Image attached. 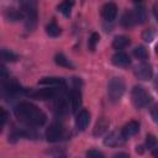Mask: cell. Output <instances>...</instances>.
<instances>
[{
    "label": "cell",
    "instance_id": "obj_1",
    "mask_svg": "<svg viewBox=\"0 0 158 158\" xmlns=\"http://www.w3.org/2000/svg\"><path fill=\"white\" fill-rule=\"evenodd\" d=\"M15 116L28 126H42L47 121L46 114L36 105L23 101L15 107Z\"/></svg>",
    "mask_w": 158,
    "mask_h": 158
},
{
    "label": "cell",
    "instance_id": "obj_2",
    "mask_svg": "<svg viewBox=\"0 0 158 158\" xmlns=\"http://www.w3.org/2000/svg\"><path fill=\"white\" fill-rule=\"evenodd\" d=\"M21 9L22 14L25 15L26 22V30L27 31H33L37 25V4L35 1H22L21 2Z\"/></svg>",
    "mask_w": 158,
    "mask_h": 158
},
{
    "label": "cell",
    "instance_id": "obj_3",
    "mask_svg": "<svg viewBox=\"0 0 158 158\" xmlns=\"http://www.w3.org/2000/svg\"><path fill=\"white\" fill-rule=\"evenodd\" d=\"M125 81L122 80V78L118 77H114L110 79V81L107 83V96L109 100L111 102H117L120 101V99L122 98L123 93H125Z\"/></svg>",
    "mask_w": 158,
    "mask_h": 158
},
{
    "label": "cell",
    "instance_id": "obj_4",
    "mask_svg": "<svg viewBox=\"0 0 158 158\" xmlns=\"http://www.w3.org/2000/svg\"><path fill=\"white\" fill-rule=\"evenodd\" d=\"M131 98H132V102L136 107L142 109L148 106V104L151 102V95L141 85H136L133 86L132 91H131Z\"/></svg>",
    "mask_w": 158,
    "mask_h": 158
},
{
    "label": "cell",
    "instance_id": "obj_5",
    "mask_svg": "<svg viewBox=\"0 0 158 158\" xmlns=\"http://www.w3.org/2000/svg\"><path fill=\"white\" fill-rule=\"evenodd\" d=\"M63 88H56V86H49V88H44V89H37L33 90L31 93H28V95L33 99L37 100H49V99H56L60 90Z\"/></svg>",
    "mask_w": 158,
    "mask_h": 158
},
{
    "label": "cell",
    "instance_id": "obj_6",
    "mask_svg": "<svg viewBox=\"0 0 158 158\" xmlns=\"http://www.w3.org/2000/svg\"><path fill=\"white\" fill-rule=\"evenodd\" d=\"M64 137H65V128L60 123H53L46 131V139L48 142H58Z\"/></svg>",
    "mask_w": 158,
    "mask_h": 158
},
{
    "label": "cell",
    "instance_id": "obj_7",
    "mask_svg": "<svg viewBox=\"0 0 158 158\" xmlns=\"http://www.w3.org/2000/svg\"><path fill=\"white\" fill-rule=\"evenodd\" d=\"M125 141L126 138L122 136L121 131H114L104 139V144L107 147H118V146H122Z\"/></svg>",
    "mask_w": 158,
    "mask_h": 158
},
{
    "label": "cell",
    "instance_id": "obj_8",
    "mask_svg": "<svg viewBox=\"0 0 158 158\" xmlns=\"http://www.w3.org/2000/svg\"><path fill=\"white\" fill-rule=\"evenodd\" d=\"M135 74L141 80H149L153 75V69L148 63H141L135 68Z\"/></svg>",
    "mask_w": 158,
    "mask_h": 158
},
{
    "label": "cell",
    "instance_id": "obj_9",
    "mask_svg": "<svg viewBox=\"0 0 158 158\" xmlns=\"http://www.w3.org/2000/svg\"><path fill=\"white\" fill-rule=\"evenodd\" d=\"M89 122H90V114H89V111L85 110V109L80 110L77 114V117H75V126H77V128L79 131H84L88 127Z\"/></svg>",
    "mask_w": 158,
    "mask_h": 158
},
{
    "label": "cell",
    "instance_id": "obj_10",
    "mask_svg": "<svg viewBox=\"0 0 158 158\" xmlns=\"http://www.w3.org/2000/svg\"><path fill=\"white\" fill-rule=\"evenodd\" d=\"M101 15H102L105 21L112 22L115 20L116 15H117V6H116V4H114V2L105 4L102 6V9H101Z\"/></svg>",
    "mask_w": 158,
    "mask_h": 158
},
{
    "label": "cell",
    "instance_id": "obj_11",
    "mask_svg": "<svg viewBox=\"0 0 158 158\" xmlns=\"http://www.w3.org/2000/svg\"><path fill=\"white\" fill-rule=\"evenodd\" d=\"M69 98H70V110H72V112L73 114L79 112V109L81 106V94H80L79 88L74 86Z\"/></svg>",
    "mask_w": 158,
    "mask_h": 158
},
{
    "label": "cell",
    "instance_id": "obj_12",
    "mask_svg": "<svg viewBox=\"0 0 158 158\" xmlns=\"http://www.w3.org/2000/svg\"><path fill=\"white\" fill-rule=\"evenodd\" d=\"M138 130H139V123H138L137 121H133V120H132V121H128V122L123 126L121 133H122V136L127 139V138L135 136V135L138 132Z\"/></svg>",
    "mask_w": 158,
    "mask_h": 158
},
{
    "label": "cell",
    "instance_id": "obj_13",
    "mask_svg": "<svg viewBox=\"0 0 158 158\" xmlns=\"http://www.w3.org/2000/svg\"><path fill=\"white\" fill-rule=\"evenodd\" d=\"M111 62H112V64H115L117 67H126V65H128L131 63V59H130V57H128L127 53H125V52H117V53H115L112 56Z\"/></svg>",
    "mask_w": 158,
    "mask_h": 158
},
{
    "label": "cell",
    "instance_id": "obj_14",
    "mask_svg": "<svg viewBox=\"0 0 158 158\" xmlns=\"http://www.w3.org/2000/svg\"><path fill=\"white\" fill-rule=\"evenodd\" d=\"M38 84L42 85H49V86H56V88H64L65 86V81L63 78H57V77H46L42 78Z\"/></svg>",
    "mask_w": 158,
    "mask_h": 158
},
{
    "label": "cell",
    "instance_id": "obj_15",
    "mask_svg": "<svg viewBox=\"0 0 158 158\" xmlns=\"http://www.w3.org/2000/svg\"><path fill=\"white\" fill-rule=\"evenodd\" d=\"M132 12H133L136 23H144L146 22V20H147V12H146V9H144L143 5H137Z\"/></svg>",
    "mask_w": 158,
    "mask_h": 158
},
{
    "label": "cell",
    "instance_id": "obj_16",
    "mask_svg": "<svg viewBox=\"0 0 158 158\" xmlns=\"http://www.w3.org/2000/svg\"><path fill=\"white\" fill-rule=\"evenodd\" d=\"M130 44V38L127 36H123V35H120V36H116L112 41V47L115 49H123L126 48L127 46Z\"/></svg>",
    "mask_w": 158,
    "mask_h": 158
},
{
    "label": "cell",
    "instance_id": "obj_17",
    "mask_svg": "<svg viewBox=\"0 0 158 158\" xmlns=\"http://www.w3.org/2000/svg\"><path fill=\"white\" fill-rule=\"evenodd\" d=\"M107 128H109V121L106 118H100L94 127V136H96V137L101 136L104 132H106Z\"/></svg>",
    "mask_w": 158,
    "mask_h": 158
},
{
    "label": "cell",
    "instance_id": "obj_18",
    "mask_svg": "<svg viewBox=\"0 0 158 158\" xmlns=\"http://www.w3.org/2000/svg\"><path fill=\"white\" fill-rule=\"evenodd\" d=\"M121 25L126 28H130V27H133L136 25V21H135V16H133V12L132 11H126L121 19Z\"/></svg>",
    "mask_w": 158,
    "mask_h": 158
},
{
    "label": "cell",
    "instance_id": "obj_19",
    "mask_svg": "<svg viewBox=\"0 0 158 158\" xmlns=\"http://www.w3.org/2000/svg\"><path fill=\"white\" fill-rule=\"evenodd\" d=\"M46 32H47V35L51 36V37H58V36L60 35L62 30H60V27L56 23V21H51V22L46 26Z\"/></svg>",
    "mask_w": 158,
    "mask_h": 158
},
{
    "label": "cell",
    "instance_id": "obj_20",
    "mask_svg": "<svg viewBox=\"0 0 158 158\" xmlns=\"http://www.w3.org/2000/svg\"><path fill=\"white\" fill-rule=\"evenodd\" d=\"M54 62L58 64V65H60V67H64V68H70V69H73L74 68V65H73V63L64 56V54H62V53H58V54H56V57H54Z\"/></svg>",
    "mask_w": 158,
    "mask_h": 158
},
{
    "label": "cell",
    "instance_id": "obj_21",
    "mask_svg": "<svg viewBox=\"0 0 158 158\" xmlns=\"http://www.w3.org/2000/svg\"><path fill=\"white\" fill-rule=\"evenodd\" d=\"M0 60L1 62H15L17 60V54L9 49H1L0 51Z\"/></svg>",
    "mask_w": 158,
    "mask_h": 158
},
{
    "label": "cell",
    "instance_id": "obj_22",
    "mask_svg": "<svg viewBox=\"0 0 158 158\" xmlns=\"http://www.w3.org/2000/svg\"><path fill=\"white\" fill-rule=\"evenodd\" d=\"M5 17L9 21H19L23 17V14H22V11H19L16 9H9L5 14Z\"/></svg>",
    "mask_w": 158,
    "mask_h": 158
},
{
    "label": "cell",
    "instance_id": "obj_23",
    "mask_svg": "<svg viewBox=\"0 0 158 158\" xmlns=\"http://www.w3.org/2000/svg\"><path fill=\"white\" fill-rule=\"evenodd\" d=\"M73 5H74L73 1H63V2H60V4L58 5V11H60L64 16H69Z\"/></svg>",
    "mask_w": 158,
    "mask_h": 158
},
{
    "label": "cell",
    "instance_id": "obj_24",
    "mask_svg": "<svg viewBox=\"0 0 158 158\" xmlns=\"http://www.w3.org/2000/svg\"><path fill=\"white\" fill-rule=\"evenodd\" d=\"M133 54L136 58L141 59V60H146L148 58V51L146 49V47L143 46H139V47H136L133 49Z\"/></svg>",
    "mask_w": 158,
    "mask_h": 158
},
{
    "label": "cell",
    "instance_id": "obj_25",
    "mask_svg": "<svg viewBox=\"0 0 158 158\" xmlns=\"http://www.w3.org/2000/svg\"><path fill=\"white\" fill-rule=\"evenodd\" d=\"M99 40H100L99 33L93 32V33H91V36L89 37V42H88V46H89V49H90V51H95L96 44L99 43Z\"/></svg>",
    "mask_w": 158,
    "mask_h": 158
},
{
    "label": "cell",
    "instance_id": "obj_26",
    "mask_svg": "<svg viewBox=\"0 0 158 158\" xmlns=\"http://www.w3.org/2000/svg\"><path fill=\"white\" fill-rule=\"evenodd\" d=\"M156 144H157L156 136L154 135H147V137H146V147L148 149H154Z\"/></svg>",
    "mask_w": 158,
    "mask_h": 158
},
{
    "label": "cell",
    "instance_id": "obj_27",
    "mask_svg": "<svg viewBox=\"0 0 158 158\" xmlns=\"http://www.w3.org/2000/svg\"><path fill=\"white\" fill-rule=\"evenodd\" d=\"M86 158H105V156L98 149H89L86 152Z\"/></svg>",
    "mask_w": 158,
    "mask_h": 158
},
{
    "label": "cell",
    "instance_id": "obj_28",
    "mask_svg": "<svg viewBox=\"0 0 158 158\" xmlns=\"http://www.w3.org/2000/svg\"><path fill=\"white\" fill-rule=\"evenodd\" d=\"M153 37H154V32L152 30H147V31L143 32V40L146 42H151L153 40Z\"/></svg>",
    "mask_w": 158,
    "mask_h": 158
},
{
    "label": "cell",
    "instance_id": "obj_29",
    "mask_svg": "<svg viewBox=\"0 0 158 158\" xmlns=\"http://www.w3.org/2000/svg\"><path fill=\"white\" fill-rule=\"evenodd\" d=\"M6 118H7V114H6V111L0 106V123H5V121H6Z\"/></svg>",
    "mask_w": 158,
    "mask_h": 158
},
{
    "label": "cell",
    "instance_id": "obj_30",
    "mask_svg": "<svg viewBox=\"0 0 158 158\" xmlns=\"http://www.w3.org/2000/svg\"><path fill=\"white\" fill-rule=\"evenodd\" d=\"M0 75H2V77H7V70H6V68H5V65L2 64L1 60H0Z\"/></svg>",
    "mask_w": 158,
    "mask_h": 158
},
{
    "label": "cell",
    "instance_id": "obj_31",
    "mask_svg": "<svg viewBox=\"0 0 158 158\" xmlns=\"http://www.w3.org/2000/svg\"><path fill=\"white\" fill-rule=\"evenodd\" d=\"M114 158H130V156L127 153H125V152H120V153L115 154Z\"/></svg>",
    "mask_w": 158,
    "mask_h": 158
},
{
    "label": "cell",
    "instance_id": "obj_32",
    "mask_svg": "<svg viewBox=\"0 0 158 158\" xmlns=\"http://www.w3.org/2000/svg\"><path fill=\"white\" fill-rule=\"evenodd\" d=\"M52 158H65V153H63V152H58V153L53 154Z\"/></svg>",
    "mask_w": 158,
    "mask_h": 158
},
{
    "label": "cell",
    "instance_id": "obj_33",
    "mask_svg": "<svg viewBox=\"0 0 158 158\" xmlns=\"http://www.w3.org/2000/svg\"><path fill=\"white\" fill-rule=\"evenodd\" d=\"M156 110H157V106H153V109H152V117H153V121H157V114H156Z\"/></svg>",
    "mask_w": 158,
    "mask_h": 158
},
{
    "label": "cell",
    "instance_id": "obj_34",
    "mask_svg": "<svg viewBox=\"0 0 158 158\" xmlns=\"http://www.w3.org/2000/svg\"><path fill=\"white\" fill-rule=\"evenodd\" d=\"M143 147L142 146H139V147H137V152H139V153H143V149H142Z\"/></svg>",
    "mask_w": 158,
    "mask_h": 158
},
{
    "label": "cell",
    "instance_id": "obj_35",
    "mask_svg": "<svg viewBox=\"0 0 158 158\" xmlns=\"http://www.w3.org/2000/svg\"><path fill=\"white\" fill-rule=\"evenodd\" d=\"M1 128H2V123H0V132H1Z\"/></svg>",
    "mask_w": 158,
    "mask_h": 158
}]
</instances>
